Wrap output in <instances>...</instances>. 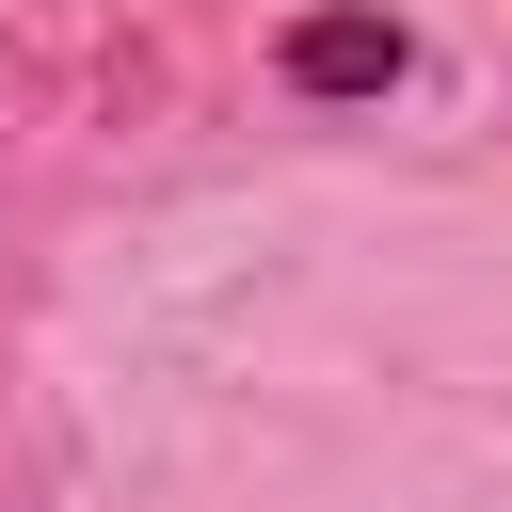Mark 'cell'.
<instances>
[{
  "mask_svg": "<svg viewBox=\"0 0 512 512\" xmlns=\"http://www.w3.org/2000/svg\"><path fill=\"white\" fill-rule=\"evenodd\" d=\"M400 64H416V32H400L384 0H320V16H288V48H272L288 96H384Z\"/></svg>",
  "mask_w": 512,
  "mask_h": 512,
  "instance_id": "cell-1",
  "label": "cell"
}]
</instances>
